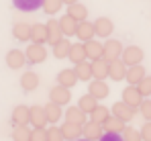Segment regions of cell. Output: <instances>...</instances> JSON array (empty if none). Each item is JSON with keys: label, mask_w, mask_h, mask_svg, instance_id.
<instances>
[{"label": "cell", "mask_w": 151, "mask_h": 141, "mask_svg": "<svg viewBox=\"0 0 151 141\" xmlns=\"http://www.w3.org/2000/svg\"><path fill=\"white\" fill-rule=\"evenodd\" d=\"M143 49L137 45H129L123 49V55H121V59H123V64H125L127 68H133V66H141V61H143Z\"/></svg>", "instance_id": "1"}, {"label": "cell", "mask_w": 151, "mask_h": 141, "mask_svg": "<svg viewBox=\"0 0 151 141\" xmlns=\"http://www.w3.org/2000/svg\"><path fill=\"white\" fill-rule=\"evenodd\" d=\"M123 43L119 41V39H106L104 41V59L106 61H114V59H121V55H123Z\"/></svg>", "instance_id": "2"}, {"label": "cell", "mask_w": 151, "mask_h": 141, "mask_svg": "<svg viewBox=\"0 0 151 141\" xmlns=\"http://www.w3.org/2000/svg\"><path fill=\"white\" fill-rule=\"evenodd\" d=\"M70 100H72V92H70V88H63V86H53L49 90V102L53 104H57V106H65V104H70Z\"/></svg>", "instance_id": "3"}, {"label": "cell", "mask_w": 151, "mask_h": 141, "mask_svg": "<svg viewBox=\"0 0 151 141\" xmlns=\"http://www.w3.org/2000/svg\"><path fill=\"white\" fill-rule=\"evenodd\" d=\"M145 98L141 96V92H139V88L137 86H127L125 90H123V102L125 104H129L131 108H139L141 106V102H143Z\"/></svg>", "instance_id": "4"}, {"label": "cell", "mask_w": 151, "mask_h": 141, "mask_svg": "<svg viewBox=\"0 0 151 141\" xmlns=\"http://www.w3.org/2000/svg\"><path fill=\"white\" fill-rule=\"evenodd\" d=\"M27 61L29 64H43L45 57H47V49L43 45H37V43H31V45L25 49Z\"/></svg>", "instance_id": "5"}, {"label": "cell", "mask_w": 151, "mask_h": 141, "mask_svg": "<svg viewBox=\"0 0 151 141\" xmlns=\"http://www.w3.org/2000/svg\"><path fill=\"white\" fill-rule=\"evenodd\" d=\"M110 113H112V117L121 119L123 123H129V121L135 119V108H131V106L125 104L123 100H121V102H114L112 108H110Z\"/></svg>", "instance_id": "6"}, {"label": "cell", "mask_w": 151, "mask_h": 141, "mask_svg": "<svg viewBox=\"0 0 151 141\" xmlns=\"http://www.w3.org/2000/svg\"><path fill=\"white\" fill-rule=\"evenodd\" d=\"M47 115H45V106H39V104H35V106H31V125H33V129H45L47 127Z\"/></svg>", "instance_id": "7"}, {"label": "cell", "mask_w": 151, "mask_h": 141, "mask_svg": "<svg viewBox=\"0 0 151 141\" xmlns=\"http://www.w3.org/2000/svg\"><path fill=\"white\" fill-rule=\"evenodd\" d=\"M25 61H27V55H25V51H21V49H10L6 53V66L10 70H21L25 66Z\"/></svg>", "instance_id": "8"}, {"label": "cell", "mask_w": 151, "mask_h": 141, "mask_svg": "<svg viewBox=\"0 0 151 141\" xmlns=\"http://www.w3.org/2000/svg\"><path fill=\"white\" fill-rule=\"evenodd\" d=\"M31 41L37 43V45H43V43H49V33H47V25L43 23H35L31 29Z\"/></svg>", "instance_id": "9"}, {"label": "cell", "mask_w": 151, "mask_h": 141, "mask_svg": "<svg viewBox=\"0 0 151 141\" xmlns=\"http://www.w3.org/2000/svg\"><path fill=\"white\" fill-rule=\"evenodd\" d=\"M102 135H104V129H102L100 123H96V121H88V123L84 125V139L100 141Z\"/></svg>", "instance_id": "10"}, {"label": "cell", "mask_w": 151, "mask_h": 141, "mask_svg": "<svg viewBox=\"0 0 151 141\" xmlns=\"http://www.w3.org/2000/svg\"><path fill=\"white\" fill-rule=\"evenodd\" d=\"M61 133L68 141H78L82 135H84V125H76V123H63L61 125Z\"/></svg>", "instance_id": "11"}, {"label": "cell", "mask_w": 151, "mask_h": 141, "mask_svg": "<svg viewBox=\"0 0 151 141\" xmlns=\"http://www.w3.org/2000/svg\"><path fill=\"white\" fill-rule=\"evenodd\" d=\"M76 37H78V39H82V43H88V41H92V39L96 37V29H94V23H88V21H84V23H78Z\"/></svg>", "instance_id": "12"}, {"label": "cell", "mask_w": 151, "mask_h": 141, "mask_svg": "<svg viewBox=\"0 0 151 141\" xmlns=\"http://www.w3.org/2000/svg\"><path fill=\"white\" fill-rule=\"evenodd\" d=\"M94 29H96V35L98 37H110L112 35V31H114V25L112 21L108 19V17H98L96 21H94Z\"/></svg>", "instance_id": "13"}, {"label": "cell", "mask_w": 151, "mask_h": 141, "mask_svg": "<svg viewBox=\"0 0 151 141\" xmlns=\"http://www.w3.org/2000/svg\"><path fill=\"white\" fill-rule=\"evenodd\" d=\"M108 84L104 82V80H92L90 82V86H88V94L90 96H94L96 100H102V98H106L108 96Z\"/></svg>", "instance_id": "14"}, {"label": "cell", "mask_w": 151, "mask_h": 141, "mask_svg": "<svg viewBox=\"0 0 151 141\" xmlns=\"http://www.w3.org/2000/svg\"><path fill=\"white\" fill-rule=\"evenodd\" d=\"M76 82H80V80H78V74H76L74 68L61 70L59 74H57V84H59V86H63V88H74Z\"/></svg>", "instance_id": "15"}, {"label": "cell", "mask_w": 151, "mask_h": 141, "mask_svg": "<svg viewBox=\"0 0 151 141\" xmlns=\"http://www.w3.org/2000/svg\"><path fill=\"white\" fill-rule=\"evenodd\" d=\"M145 76H147V72L143 66H133V68H129L127 70V82H129V86H139L143 80H145Z\"/></svg>", "instance_id": "16"}, {"label": "cell", "mask_w": 151, "mask_h": 141, "mask_svg": "<svg viewBox=\"0 0 151 141\" xmlns=\"http://www.w3.org/2000/svg\"><path fill=\"white\" fill-rule=\"evenodd\" d=\"M84 45H86V55H88L90 61L102 59V55H104V43L92 39V41H88V43H84Z\"/></svg>", "instance_id": "17"}, {"label": "cell", "mask_w": 151, "mask_h": 141, "mask_svg": "<svg viewBox=\"0 0 151 141\" xmlns=\"http://www.w3.org/2000/svg\"><path fill=\"white\" fill-rule=\"evenodd\" d=\"M90 64H92V76H94V80H106V78H108L110 61H106V59L102 57V59L90 61Z\"/></svg>", "instance_id": "18"}, {"label": "cell", "mask_w": 151, "mask_h": 141, "mask_svg": "<svg viewBox=\"0 0 151 141\" xmlns=\"http://www.w3.org/2000/svg\"><path fill=\"white\" fill-rule=\"evenodd\" d=\"M127 70H129V68L123 64V59H114V61H110L108 78H112L114 82H121V80H125V78H127Z\"/></svg>", "instance_id": "19"}, {"label": "cell", "mask_w": 151, "mask_h": 141, "mask_svg": "<svg viewBox=\"0 0 151 141\" xmlns=\"http://www.w3.org/2000/svg\"><path fill=\"white\" fill-rule=\"evenodd\" d=\"M12 123L14 125H29L31 123V108L25 106V104L14 106V111H12Z\"/></svg>", "instance_id": "20"}, {"label": "cell", "mask_w": 151, "mask_h": 141, "mask_svg": "<svg viewBox=\"0 0 151 141\" xmlns=\"http://www.w3.org/2000/svg\"><path fill=\"white\" fill-rule=\"evenodd\" d=\"M65 121L68 123H76V125H86L88 121H86V113L76 104V106H68V111H65Z\"/></svg>", "instance_id": "21"}, {"label": "cell", "mask_w": 151, "mask_h": 141, "mask_svg": "<svg viewBox=\"0 0 151 141\" xmlns=\"http://www.w3.org/2000/svg\"><path fill=\"white\" fill-rule=\"evenodd\" d=\"M47 33H49V43L51 45H55V43H59V41L63 39V31H61V27H59V21H55V19H51L49 23H47Z\"/></svg>", "instance_id": "22"}, {"label": "cell", "mask_w": 151, "mask_h": 141, "mask_svg": "<svg viewBox=\"0 0 151 141\" xmlns=\"http://www.w3.org/2000/svg\"><path fill=\"white\" fill-rule=\"evenodd\" d=\"M125 127H127V123H123L121 119H116V117H110L104 125H102L104 133H116V135H123Z\"/></svg>", "instance_id": "23"}, {"label": "cell", "mask_w": 151, "mask_h": 141, "mask_svg": "<svg viewBox=\"0 0 151 141\" xmlns=\"http://www.w3.org/2000/svg\"><path fill=\"white\" fill-rule=\"evenodd\" d=\"M78 106H80V108H82L86 115H92V113L98 108V100H96L94 96H90V94H84V96H80Z\"/></svg>", "instance_id": "24"}, {"label": "cell", "mask_w": 151, "mask_h": 141, "mask_svg": "<svg viewBox=\"0 0 151 141\" xmlns=\"http://www.w3.org/2000/svg\"><path fill=\"white\" fill-rule=\"evenodd\" d=\"M68 17H72L74 21H78V23H84L86 21V17H88V8L84 6V4H72V6H68V12H65Z\"/></svg>", "instance_id": "25"}, {"label": "cell", "mask_w": 151, "mask_h": 141, "mask_svg": "<svg viewBox=\"0 0 151 141\" xmlns=\"http://www.w3.org/2000/svg\"><path fill=\"white\" fill-rule=\"evenodd\" d=\"M86 45L80 41V43H72V49H70V59L74 61L76 66L78 64H82V61H86Z\"/></svg>", "instance_id": "26"}, {"label": "cell", "mask_w": 151, "mask_h": 141, "mask_svg": "<svg viewBox=\"0 0 151 141\" xmlns=\"http://www.w3.org/2000/svg\"><path fill=\"white\" fill-rule=\"evenodd\" d=\"M31 29H33V25L29 23H17L12 27V35L19 41H29L31 39Z\"/></svg>", "instance_id": "27"}, {"label": "cell", "mask_w": 151, "mask_h": 141, "mask_svg": "<svg viewBox=\"0 0 151 141\" xmlns=\"http://www.w3.org/2000/svg\"><path fill=\"white\" fill-rule=\"evenodd\" d=\"M59 27H61V31H63V37H72V35H76V31H78V21H74V19L68 17V14H63V17L59 19Z\"/></svg>", "instance_id": "28"}, {"label": "cell", "mask_w": 151, "mask_h": 141, "mask_svg": "<svg viewBox=\"0 0 151 141\" xmlns=\"http://www.w3.org/2000/svg\"><path fill=\"white\" fill-rule=\"evenodd\" d=\"M12 4L23 12H33L37 8H43V0H12Z\"/></svg>", "instance_id": "29"}, {"label": "cell", "mask_w": 151, "mask_h": 141, "mask_svg": "<svg viewBox=\"0 0 151 141\" xmlns=\"http://www.w3.org/2000/svg\"><path fill=\"white\" fill-rule=\"evenodd\" d=\"M31 137H33V129L29 125H14V129H12L14 141H31Z\"/></svg>", "instance_id": "30"}, {"label": "cell", "mask_w": 151, "mask_h": 141, "mask_svg": "<svg viewBox=\"0 0 151 141\" xmlns=\"http://www.w3.org/2000/svg\"><path fill=\"white\" fill-rule=\"evenodd\" d=\"M21 86L25 88L27 92L35 90V88L39 86V76H37L35 72H25V74L21 76Z\"/></svg>", "instance_id": "31"}, {"label": "cell", "mask_w": 151, "mask_h": 141, "mask_svg": "<svg viewBox=\"0 0 151 141\" xmlns=\"http://www.w3.org/2000/svg\"><path fill=\"white\" fill-rule=\"evenodd\" d=\"M70 49H72V43L63 37L59 43L53 45V55H55L57 59H65V57H70Z\"/></svg>", "instance_id": "32"}, {"label": "cell", "mask_w": 151, "mask_h": 141, "mask_svg": "<svg viewBox=\"0 0 151 141\" xmlns=\"http://www.w3.org/2000/svg\"><path fill=\"white\" fill-rule=\"evenodd\" d=\"M76 74H78V80H82V82H88V80H92L94 76H92V64L90 61H82V64H78L74 66Z\"/></svg>", "instance_id": "33"}, {"label": "cell", "mask_w": 151, "mask_h": 141, "mask_svg": "<svg viewBox=\"0 0 151 141\" xmlns=\"http://www.w3.org/2000/svg\"><path fill=\"white\" fill-rule=\"evenodd\" d=\"M45 115H47V121H49L51 125H55V123L61 119L63 111H61V106H57V104L49 102V104H45Z\"/></svg>", "instance_id": "34"}, {"label": "cell", "mask_w": 151, "mask_h": 141, "mask_svg": "<svg viewBox=\"0 0 151 141\" xmlns=\"http://www.w3.org/2000/svg\"><path fill=\"white\" fill-rule=\"evenodd\" d=\"M112 117V113H110V108H106V106H102V104H98V108L90 115V121H96V123H100V125H104L108 119Z\"/></svg>", "instance_id": "35"}, {"label": "cell", "mask_w": 151, "mask_h": 141, "mask_svg": "<svg viewBox=\"0 0 151 141\" xmlns=\"http://www.w3.org/2000/svg\"><path fill=\"white\" fill-rule=\"evenodd\" d=\"M63 6V0H43V10H45V14H55V12H59V8Z\"/></svg>", "instance_id": "36"}, {"label": "cell", "mask_w": 151, "mask_h": 141, "mask_svg": "<svg viewBox=\"0 0 151 141\" xmlns=\"http://www.w3.org/2000/svg\"><path fill=\"white\" fill-rule=\"evenodd\" d=\"M123 141H143V137H141V131H137L135 127H131V125H127L125 131H123Z\"/></svg>", "instance_id": "37"}, {"label": "cell", "mask_w": 151, "mask_h": 141, "mask_svg": "<svg viewBox=\"0 0 151 141\" xmlns=\"http://www.w3.org/2000/svg\"><path fill=\"white\" fill-rule=\"evenodd\" d=\"M47 137H49V141H65L63 133H61V127H55V125H51L47 129Z\"/></svg>", "instance_id": "38"}, {"label": "cell", "mask_w": 151, "mask_h": 141, "mask_svg": "<svg viewBox=\"0 0 151 141\" xmlns=\"http://www.w3.org/2000/svg\"><path fill=\"white\" fill-rule=\"evenodd\" d=\"M137 88H139V92H141L143 98H149L151 96V76H145V80H143Z\"/></svg>", "instance_id": "39"}, {"label": "cell", "mask_w": 151, "mask_h": 141, "mask_svg": "<svg viewBox=\"0 0 151 141\" xmlns=\"http://www.w3.org/2000/svg\"><path fill=\"white\" fill-rule=\"evenodd\" d=\"M139 111H141V115H143L145 121H151V98H145V100L141 102Z\"/></svg>", "instance_id": "40"}, {"label": "cell", "mask_w": 151, "mask_h": 141, "mask_svg": "<svg viewBox=\"0 0 151 141\" xmlns=\"http://www.w3.org/2000/svg\"><path fill=\"white\" fill-rule=\"evenodd\" d=\"M31 141H49L47 137V129H33V137Z\"/></svg>", "instance_id": "41"}, {"label": "cell", "mask_w": 151, "mask_h": 141, "mask_svg": "<svg viewBox=\"0 0 151 141\" xmlns=\"http://www.w3.org/2000/svg\"><path fill=\"white\" fill-rule=\"evenodd\" d=\"M141 137L143 141H151V121H145V125L141 127Z\"/></svg>", "instance_id": "42"}, {"label": "cell", "mask_w": 151, "mask_h": 141, "mask_svg": "<svg viewBox=\"0 0 151 141\" xmlns=\"http://www.w3.org/2000/svg\"><path fill=\"white\" fill-rule=\"evenodd\" d=\"M100 141H123V137L116 135V133H104L100 137Z\"/></svg>", "instance_id": "43"}, {"label": "cell", "mask_w": 151, "mask_h": 141, "mask_svg": "<svg viewBox=\"0 0 151 141\" xmlns=\"http://www.w3.org/2000/svg\"><path fill=\"white\" fill-rule=\"evenodd\" d=\"M63 4H68V6H72V4H78V0H63Z\"/></svg>", "instance_id": "44"}, {"label": "cell", "mask_w": 151, "mask_h": 141, "mask_svg": "<svg viewBox=\"0 0 151 141\" xmlns=\"http://www.w3.org/2000/svg\"><path fill=\"white\" fill-rule=\"evenodd\" d=\"M78 141H88V139H78Z\"/></svg>", "instance_id": "45"}]
</instances>
